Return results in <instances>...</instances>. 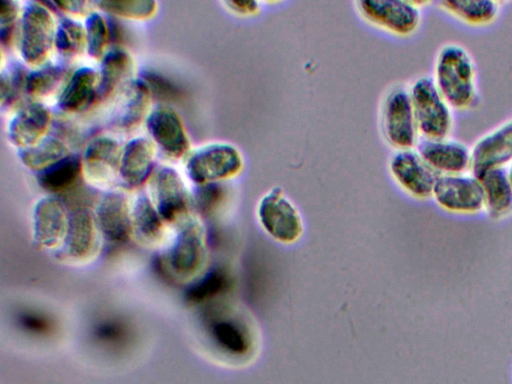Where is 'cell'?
<instances>
[{
    "label": "cell",
    "mask_w": 512,
    "mask_h": 384,
    "mask_svg": "<svg viewBox=\"0 0 512 384\" xmlns=\"http://www.w3.org/2000/svg\"><path fill=\"white\" fill-rule=\"evenodd\" d=\"M82 172L81 158L68 154L38 174L39 184L50 192H61L69 188Z\"/></svg>",
    "instance_id": "d4e9b609"
},
{
    "label": "cell",
    "mask_w": 512,
    "mask_h": 384,
    "mask_svg": "<svg viewBox=\"0 0 512 384\" xmlns=\"http://www.w3.org/2000/svg\"><path fill=\"white\" fill-rule=\"evenodd\" d=\"M86 46V32L79 22L65 18L56 28L55 47L64 56H75Z\"/></svg>",
    "instance_id": "83f0119b"
},
{
    "label": "cell",
    "mask_w": 512,
    "mask_h": 384,
    "mask_svg": "<svg viewBox=\"0 0 512 384\" xmlns=\"http://www.w3.org/2000/svg\"><path fill=\"white\" fill-rule=\"evenodd\" d=\"M96 218L102 232L114 241H124L130 231V218L123 194L109 192L100 200Z\"/></svg>",
    "instance_id": "ffe728a7"
},
{
    "label": "cell",
    "mask_w": 512,
    "mask_h": 384,
    "mask_svg": "<svg viewBox=\"0 0 512 384\" xmlns=\"http://www.w3.org/2000/svg\"><path fill=\"white\" fill-rule=\"evenodd\" d=\"M51 120V112L44 105L31 103L10 120L7 129L9 141L19 150L29 148L46 137Z\"/></svg>",
    "instance_id": "5bb4252c"
},
{
    "label": "cell",
    "mask_w": 512,
    "mask_h": 384,
    "mask_svg": "<svg viewBox=\"0 0 512 384\" xmlns=\"http://www.w3.org/2000/svg\"><path fill=\"white\" fill-rule=\"evenodd\" d=\"M57 5L61 10L72 14V15H85L90 14L91 10V2L88 1H56L54 3Z\"/></svg>",
    "instance_id": "60d3db41"
},
{
    "label": "cell",
    "mask_w": 512,
    "mask_h": 384,
    "mask_svg": "<svg viewBox=\"0 0 512 384\" xmlns=\"http://www.w3.org/2000/svg\"><path fill=\"white\" fill-rule=\"evenodd\" d=\"M68 219L62 204L55 198L40 199L34 209L36 239L46 245L54 244L67 231Z\"/></svg>",
    "instance_id": "44dd1931"
},
{
    "label": "cell",
    "mask_w": 512,
    "mask_h": 384,
    "mask_svg": "<svg viewBox=\"0 0 512 384\" xmlns=\"http://www.w3.org/2000/svg\"><path fill=\"white\" fill-rule=\"evenodd\" d=\"M56 26L50 10L35 1L26 3L21 19L20 54L31 66L44 64L55 46Z\"/></svg>",
    "instance_id": "52a82bcc"
},
{
    "label": "cell",
    "mask_w": 512,
    "mask_h": 384,
    "mask_svg": "<svg viewBox=\"0 0 512 384\" xmlns=\"http://www.w3.org/2000/svg\"><path fill=\"white\" fill-rule=\"evenodd\" d=\"M132 69L131 56L121 48H113L102 57L98 97H108Z\"/></svg>",
    "instance_id": "cb8c5ba5"
},
{
    "label": "cell",
    "mask_w": 512,
    "mask_h": 384,
    "mask_svg": "<svg viewBox=\"0 0 512 384\" xmlns=\"http://www.w3.org/2000/svg\"><path fill=\"white\" fill-rule=\"evenodd\" d=\"M94 335L104 343H118L126 336L125 328L117 322H104L97 326Z\"/></svg>",
    "instance_id": "74e56055"
},
{
    "label": "cell",
    "mask_w": 512,
    "mask_h": 384,
    "mask_svg": "<svg viewBox=\"0 0 512 384\" xmlns=\"http://www.w3.org/2000/svg\"><path fill=\"white\" fill-rule=\"evenodd\" d=\"M439 6L462 22L475 26L492 23L499 11L498 3L493 0H445Z\"/></svg>",
    "instance_id": "603a6c76"
},
{
    "label": "cell",
    "mask_w": 512,
    "mask_h": 384,
    "mask_svg": "<svg viewBox=\"0 0 512 384\" xmlns=\"http://www.w3.org/2000/svg\"><path fill=\"white\" fill-rule=\"evenodd\" d=\"M434 82L450 107L464 110L472 106L477 97L475 66L464 47L447 44L439 50Z\"/></svg>",
    "instance_id": "6da1fadb"
},
{
    "label": "cell",
    "mask_w": 512,
    "mask_h": 384,
    "mask_svg": "<svg viewBox=\"0 0 512 384\" xmlns=\"http://www.w3.org/2000/svg\"><path fill=\"white\" fill-rule=\"evenodd\" d=\"M482 186L484 210L493 219H502L512 213V185L508 170L496 168L477 178Z\"/></svg>",
    "instance_id": "d6986e66"
},
{
    "label": "cell",
    "mask_w": 512,
    "mask_h": 384,
    "mask_svg": "<svg viewBox=\"0 0 512 384\" xmlns=\"http://www.w3.org/2000/svg\"><path fill=\"white\" fill-rule=\"evenodd\" d=\"M65 69L59 65H48L26 76L25 91L33 97L50 94L61 82Z\"/></svg>",
    "instance_id": "f1b7e54d"
},
{
    "label": "cell",
    "mask_w": 512,
    "mask_h": 384,
    "mask_svg": "<svg viewBox=\"0 0 512 384\" xmlns=\"http://www.w3.org/2000/svg\"><path fill=\"white\" fill-rule=\"evenodd\" d=\"M154 193L159 215L174 220L187 207L186 187L179 173L172 167H162L154 177Z\"/></svg>",
    "instance_id": "e0dca14e"
},
{
    "label": "cell",
    "mask_w": 512,
    "mask_h": 384,
    "mask_svg": "<svg viewBox=\"0 0 512 384\" xmlns=\"http://www.w3.org/2000/svg\"><path fill=\"white\" fill-rule=\"evenodd\" d=\"M415 150L438 175L464 174L470 169L471 150L461 142L421 138Z\"/></svg>",
    "instance_id": "30bf717a"
},
{
    "label": "cell",
    "mask_w": 512,
    "mask_h": 384,
    "mask_svg": "<svg viewBox=\"0 0 512 384\" xmlns=\"http://www.w3.org/2000/svg\"><path fill=\"white\" fill-rule=\"evenodd\" d=\"M27 75H23L19 68L11 70V73L1 75V104L2 106L11 103L19 90L25 88Z\"/></svg>",
    "instance_id": "e575fe53"
},
{
    "label": "cell",
    "mask_w": 512,
    "mask_h": 384,
    "mask_svg": "<svg viewBox=\"0 0 512 384\" xmlns=\"http://www.w3.org/2000/svg\"><path fill=\"white\" fill-rule=\"evenodd\" d=\"M432 198L442 209L463 215L484 210V196L480 181L473 175H438Z\"/></svg>",
    "instance_id": "ba28073f"
},
{
    "label": "cell",
    "mask_w": 512,
    "mask_h": 384,
    "mask_svg": "<svg viewBox=\"0 0 512 384\" xmlns=\"http://www.w3.org/2000/svg\"><path fill=\"white\" fill-rule=\"evenodd\" d=\"M245 168L240 148L227 141L206 143L188 157L186 170L189 178L198 185L233 179Z\"/></svg>",
    "instance_id": "7a4b0ae2"
},
{
    "label": "cell",
    "mask_w": 512,
    "mask_h": 384,
    "mask_svg": "<svg viewBox=\"0 0 512 384\" xmlns=\"http://www.w3.org/2000/svg\"><path fill=\"white\" fill-rule=\"evenodd\" d=\"M256 217L262 229L282 243L297 241L304 230L301 214L279 186L265 192L256 206Z\"/></svg>",
    "instance_id": "5b68a950"
},
{
    "label": "cell",
    "mask_w": 512,
    "mask_h": 384,
    "mask_svg": "<svg viewBox=\"0 0 512 384\" xmlns=\"http://www.w3.org/2000/svg\"><path fill=\"white\" fill-rule=\"evenodd\" d=\"M508 175H509V179H510V182H511V185H512V164H511L510 169L508 170Z\"/></svg>",
    "instance_id": "b9f144b4"
},
{
    "label": "cell",
    "mask_w": 512,
    "mask_h": 384,
    "mask_svg": "<svg viewBox=\"0 0 512 384\" xmlns=\"http://www.w3.org/2000/svg\"><path fill=\"white\" fill-rule=\"evenodd\" d=\"M408 90L419 135L427 139L446 138L452 129V114L434 79L419 77Z\"/></svg>",
    "instance_id": "3957f363"
},
{
    "label": "cell",
    "mask_w": 512,
    "mask_h": 384,
    "mask_svg": "<svg viewBox=\"0 0 512 384\" xmlns=\"http://www.w3.org/2000/svg\"><path fill=\"white\" fill-rule=\"evenodd\" d=\"M94 4L111 14L134 20L149 19L157 11V3L148 0L98 1Z\"/></svg>",
    "instance_id": "4dcf8cb0"
},
{
    "label": "cell",
    "mask_w": 512,
    "mask_h": 384,
    "mask_svg": "<svg viewBox=\"0 0 512 384\" xmlns=\"http://www.w3.org/2000/svg\"><path fill=\"white\" fill-rule=\"evenodd\" d=\"M380 129L385 141L395 150L415 149L419 133L409 90L394 87L384 96Z\"/></svg>",
    "instance_id": "277c9868"
},
{
    "label": "cell",
    "mask_w": 512,
    "mask_h": 384,
    "mask_svg": "<svg viewBox=\"0 0 512 384\" xmlns=\"http://www.w3.org/2000/svg\"><path fill=\"white\" fill-rule=\"evenodd\" d=\"M67 244L71 253L79 256L91 245L93 236V223L87 211H75L68 218Z\"/></svg>",
    "instance_id": "4316f807"
},
{
    "label": "cell",
    "mask_w": 512,
    "mask_h": 384,
    "mask_svg": "<svg viewBox=\"0 0 512 384\" xmlns=\"http://www.w3.org/2000/svg\"><path fill=\"white\" fill-rule=\"evenodd\" d=\"M202 248V229L190 221L180 232L171 252L172 266L181 273H189L197 266Z\"/></svg>",
    "instance_id": "7402d4cb"
},
{
    "label": "cell",
    "mask_w": 512,
    "mask_h": 384,
    "mask_svg": "<svg viewBox=\"0 0 512 384\" xmlns=\"http://www.w3.org/2000/svg\"><path fill=\"white\" fill-rule=\"evenodd\" d=\"M84 28L88 54L93 58H102L109 37L104 17L97 12H91L86 17Z\"/></svg>",
    "instance_id": "1f68e13d"
},
{
    "label": "cell",
    "mask_w": 512,
    "mask_h": 384,
    "mask_svg": "<svg viewBox=\"0 0 512 384\" xmlns=\"http://www.w3.org/2000/svg\"><path fill=\"white\" fill-rule=\"evenodd\" d=\"M121 152L114 138L95 137L87 144L81 157L82 173L92 183L111 181L119 171Z\"/></svg>",
    "instance_id": "4fadbf2b"
},
{
    "label": "cell",
    "mask_w": 512,
    "mask_h": 384,
    "mask_svg": "<svg viewBox=\"0 0 512 384\" xmlns=\"http://www.w3.org/2000/svg\"><path fill=\"white\" fill-rule=\"evenodd\" d=\"M154 145L144 137L128 141L122 149L118 174L127 187H138L149 177L154 162Z\"/></svg>",
    "instance_id": "2e32d148"
},
{
    "label": "cell",
    "mask_w": 512,
    "mask_h": 384,
    "mask_svg": "<svg viewBox=\"0 0 512 384\" xmlns=\"http://www.w3.org/2000/svg\"><path fill=\"white\" fill-rule=\"evenodd\" d=\"M19 322L24 329L34 333L47 332L51 326L46 318L34 313L22 314Z\"/></svg>",
    "instance_id": "ab89813d"
},
{
    "label": "cell",
    "mask_w": 512,
    "mask_h": 384,
    "mask_svg": "<svg viewBox=\"0 0 512 384\" xmlns=\"http://www.w3.org/2000/svg\"><path fill=\"white\" fill-rule=\"evenodd\" d=\"M147 130L154 142L170 157L181 158L190 141L178 114L167 106H158L146 117Z\"/></svg>",
    "instance_id": "7c38bea8"
},
{
    "label": "cell",
    "mask_w": 512,
    "mask_h": 384,
    "mask_svg": "<svg viewBox=\"0 0 512 384\" xmlns=\"http://www.w3.org/2000/svg\"><path fill=\"white\" fill-rule=\"evenodd\" d=\"M222 4L232 14L239 17H253L261 12V3L256 0H231Z\"/></svg>",
    "instance_id": "f35d334b"
},
{
    "label": "cell",
    "mask_w": 512,
    "mask_h": 384,
    "mask_svg": "<svg viewBox=\"0 0 512 384\" xmlns=\"http://www.w3.org/2000/svg\"><path fill=\"white\" fill-rule=\"evenodd\" d=\"M159 213L154 209L150 200L140 196L134 205L132 219L136 230L147 238L156 237L161 230Z\"/></svg>",
    "instance_id": "d6a6232c"
},
{
    "label": "cell",
    "mask_w": 512,
    "mask_h": 384,
    "mask_svg": "<svg viewBox=\"0 0 512 384\" xmlns=\"http://www.w3.org/2000/svg\"><path fill=\"white\" fill-rule=\"evenodd\" d=\"M151 95L147 83L142 78L128 82L112 111L111 125L122 131L137 127L148 115Z\"/></svg>",
    "instance_id": "9a60e30c"
},
{
    "label": "cell",
    "mask_w": 512,
    "mask_h": 384,
    "mask_svg": "<svg viewBox=\"0 0 512 384\" xmlns=\"http://www.w3.org/2000/svg\"><path fill=\"white\" fill-rule=\"evenodd\" d=\"M224 285V276L219 271H212L187 290L186 298L192 302L204 300L217 294Z\"/></svg>",
    "instance_id": "836d02e7"
},
{
    "label": "cell",
    "mask_w": 512,
    "mask_h": 384,
    "mask_svg": "<svg viewBox=\"0 0 512 384\" xmlns=\"http://www.w3.org/2000/svg\"><path fill=\"white\" fill-rule=\"evenodd\" d=\"M423 2L407 0H359L355 9L368 24L394 36L407 37L415 33L421 22Z\"/></svg>",
    "instance_id": "8992f818"
},
{
    "label": "cell",
    "mask_w": 512,
    "mask_h": 384,
    "mask_svg": "<svg viewBox=\"0 0 512 384\" xmlns=\"http://www.w3.org/2000/svg\"><path fill=\"white\" fill-rule=\"evenodd\" d=\"M211 333L215 341L226 351L233 354H244L248 349L247 338L236 323L219 320L212 324Z\"/></svg>",
    "instance_id": "f546056e"
},
{
    "label": "cell",
    "mask_w": 512,
    "mask_h": 384,
    "mask_svg": "<svg viewBox=\"0 0 512 384\" xmlns=\"http://www.w3.org/2000/svg\"><path fill=\"white\" fill-rule=\"evenodd\" d=\"M512 162V121L481 137L471 149L470 170L479 178L485 172Z\"/></svg>",
    "instance_id": "8fae6325"
},
{
    "label": "cell",
    "mask_w": 512,
    "mask_h": 384,
    "mask_svg": "<svg viewBox=\"0 0 512 384\" xmlns=\"http://www.w3.org/2000/svg\"><path fill=\"white\" fill-rule=\"evenodd\" d=\"M69 154L63 141L56 137L46 136L37 144L19 150L22 163L37 171H42Z\"/></svg>",
    "instance_id": "484cf974"
},
{
    "label": "cell",
    "mask_w": 512,
    "mask_h": 384,
    "mask_svg": "<svg viewBox=\"0 0 512 384\" xmlns=\"http://www.w3.org/2000/svg\"><path fill=\"white\" fill-rule=\"evenodd\" d=\"M18 16L17 3L11 0L0 1V38L7 44L12 37L15 21Z\"/></svg>",
    "instance_id": "d590c367"
},
{
    "label": "cell",
    "mask_w": 512,
    "mask_h": 384,
    "mask_svg": "<svg viewBox=\"0 0 512 384\" xmlns=\"http://www.w3.org/2000/svg\"><path fill=\"white\" fill-rule=\"evenodd\" d=\"M388 171L395 183L410 196L420 200L432 197L438 174L415 149L396 150L389 158Z\"/></svg>",
    "instance_id": "9c48e42d"
},
{
    "label": "cell",
    "mask_w": 512,
    "mask_h": 384,
    "mask_svg": "<svg viewBox=\"0 0 512 384\" xmlns=\"http://www.w3.org/2000/svg\"><path fill=\"white\" fill-rule=\"evenodd\" d=\"M142 79L147 83L152 94L165 100L175 99L179 95V90L174 87L167 79L153 72H145Z\"/></svg>",
    "instance_id": "8d00e7d4"
},
{
    "label": "cell",
    "mask_w": 512,
    "mask_h": 384,
    "mask_svg": "<svg viewBox=\"0 0 512 384\" xmlns=\"http://www.w3.org/2000/svg\"><path fill=\"white\" fill-rule=\"evenodd\" d=\"M99 74L91 67L76 69L58 98V107L68 113L86 109L97 97Z\"/></svg>",
    "instance_id": "ac0fdd59"
}]
</instances>
